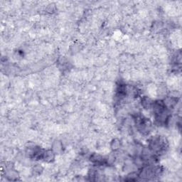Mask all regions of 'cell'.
Wrapping results in <instances>:
<instances>
[{"instance_id": "cell-1", "label": "cell", "mask_w": 182, "mask_h": 182, "mask_svg": "<svg viewBox=\"0 0 182 182\" xmlns=\"http://www.w3.org/2000/svg\"><path fill=\"white\" fill-rule=\"evenodd\" d=\"M90 159L92 163H94V164H98V165H100V164H103L105 161V159H103V157H102V156L100 155V154H92V155L90 156Z\"/></svg>"}, {"instance_id": "cell-2", "label": "cell", "mask_w": 182, "mask_h": 182, "mask_svg": "<svg viewBox=\"0 0 182 182\" xmlns=\"http://www.w3.org/2000/svg\"><path fill=\"white\" fill-rule=\"evenodd\" d=\"M55 159V153L53 150H47L45 151L44 152V157L43 159L47 161V162H50V161H53Z\"/></svg>"}, {"instance_id": "cell-3", "label": "cell", "mask_w": 182, "mask_h": 182, "mask_svg": "<svg viewBox=\"0 0 182 182\" xmlns=\"http://www.w3.org/2000/svg\"><path fill=\"white\" fill-rule=\"evenodd\" d=\"M153 102H152V100L149 98L148 97H145L142 100V106H143L145 109H149L150 107H152Z\"/></svg>"}, {"instance_id": "cell-4", "label": "cell", "mask_w": 182, "mask_h": 182, "mask_svg": "<svg viewBox=\"0 0 182 182\" xmlns=\"http://www.w3.org/2000/svg\"><path fill=\"white\" fill-rule=\"evenodd\" d=\"M120 146H121V142L118 139H115L112 140V142H111V147L114 151L118 150L120 149Z\"/></svg>"}]
</instances>
